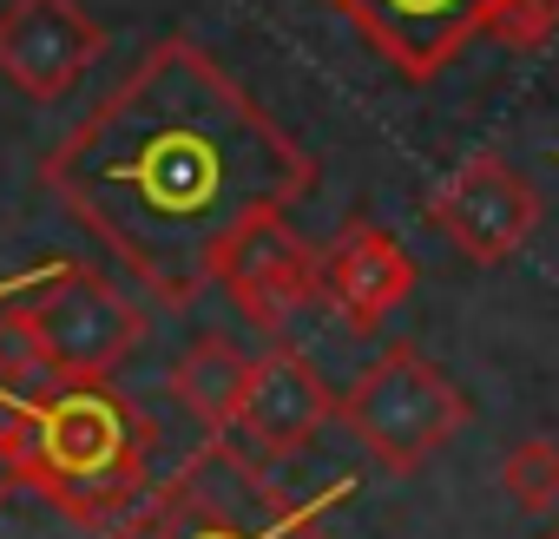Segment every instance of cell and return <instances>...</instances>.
Returning <instances> with one entry per match:
<instances>
[{"instance_id": "2", "label": "cell", "mask_w": 559, "mask_h": 539, "mask_svg": "<svg viewBox=\"0 0 559 539\" xmlns=\"http://www.w3.org/2000/svg\"><path fill=\"white\" fill-rule=\"evenodd\" d=\"M8 421L21 428L27 487L47 506H60L73 526L106 532L152 493L158 428L112 382H73L8 402Z\"/></svg>"}, {"instance_id": "3", "label": "cell", "mask_w": 559, "mask_h": 539, "mask_svg": "<svg viewBox=\"0 0 559 539\" xmlns=\"http://www.w3.org/2000/svg\"><path fill=\"white\" fill-rule=\"evenodd\" d=\"M336 500H349V480L297 493L270 454L237 434H211L119 526H106V539H330L323 513Z\"/></svg>"}, {"instance_id": "6", "label": "cell", "mask_w": 559, "mask_h": 539, "mask_svg": "<svg viewBox=\"0 0 559 539\" xmlns=\"http://www.w3.org/2000/svg\"><path fill=\"white\" fill-rule=\"evenodd\" d=\"M217 284L250 330L276 336L297 310H310L323 297V250L290 224V211H263L230 237Z\"/></svg>"}, {"instance_id": "10", "label": "cell", "mask_w": 559, "mask_h": 539, "mask_svg": "<svg viewBox=\"0 0 559 539\" xmlns=\"http://www.w3.org/2000/svg\"><path fill=\"white\" fill-rule=\"evenodd\" d=\"M330 421H343V395L317 375V362L297 356V349H270V356H257V369H250V388H243V408H237L230 434L250 441V447L270 454V460H290V454H304Z\"/></svg>"}, {"instance_id": "17", "label": "cell", "mask_w": 559, "mask_h": 539, "mask_svg": "<svg viewBox=\"0 0 559 539\" xmlns=\"http://www.w3.org/2000/svg\"><path fill=\"white\" fill-rule=\"evenodd\" d=\"M546 539H559V526H552V532H546Z\"/></svg>"}, {"instance_id": "16", "label": "cell", "mask_w": 559, "mask_h": 539, "mask_svg": "<svg viewBox=\"0 0 559 539\" xmlns=\"http://www.w3.org/2000/svg\"><path fill=\"white\" fill-rule=\"evenodd\" d=\"M27 487V454H21V428L0 421V506H8L14 493Z\"/></svg>"}, {"instance_id": "4", "label": "cell", "mask_w": 559, "mask_h": 539, "mask_svg": "<svg viewBox=\"0 0 559 539\" xmlns=\"http://www.w3.org/2000/svg\"><path fill=\"white\" fill-rule=\"evenodd\" d=\"M467 395L448 382L441 362H428L421 343H395L382 349L356 388L343 395V428L376 454V467L389 474H421L461 428H467Z\"/></svg>"}, {"instance_id": "13", "label": "cell", "mask_w": 559, "mask_h": 539, "mask_svg": "<svg viewBox=\"0 0 559 539\" xmlns=\"http://www.w3.org/2000/svg\"><path fill=\"white\" fill-rule=\"evenodd\" d=\"M47 388H60V382H53V369L34 343L27 310H0V395L27 402V395H47Z\"/></svg>"}, {"instance_id": "11", "label": "cell", "mask_w": 559, "mask_h": 539, "mask_svg": "<svg viewBox=\"0 0 559 539\" xmlns=\"http://www.w3.org/2000/svg\"><path fill=\"white\" fill-rule=\"evenodd\" d=\"M415 277L421 270H415L408 243L395 230H382L376 217H349L323 250V297L356 336H376L415 297Z\"/></svg>"}, {"instance_id": "5", "label": "cell", "mask_w": 559, "mask_h": 539, "mask_svg": "<svg viewBox=\"0 0 559 539\" xmlns=\"http://www.w3.org/2000/svg\"><path fill=\"white\" fill-rule=\"evenodd\" d=\"M21 310L60 388L112 382L119 362H132V349L145 343V310L119 284H106L99 270H80V263H47V277L21 290Z\"/></svg>"}, {"instance_id": "7", "label": "cell", "mask_w": 559, "mask_h": 539, "mask_svg": "<svg viewBox=\"0 0 559 539\" xmlns=\"http://www.w3.org/2000/svg\"><path fill=\"white\" fill-rule=\"evenodd\" d=\"M428 217H435V230H441L467 263L493 270V263L520 256V243L533 237V224H539V191H533L500 152H474V158H461V165L435 184Z\"/></svg>"}, {"instance_id": "1", "label": "cell", "mask_w": 559, "mask_h": 539, "mask_svg": "<svg viewBox=\"0 0 559 539\" xmlns=\"http://www.w3.org/2000/svg\"><path fill=\"white\" fill-rule=\"evenodd\" d=\"M47 197L165 310H191L230 237L317 191V152L198 40L145 47L40 158Z\"/></svg>"}, {"instance_id": "8", "label": "cell", "mask_w": 559, "mask_h": 539, "mask_svg": "<svg viewBox=\"0 0 559 539\" xmlns=\"http://www.w3.org/2000/svg\"><path fill=\"white\" fill-rule=\"evenodd\" d=\"M99 53H106V27L80 0H8L0 8V80L40 106L67 99Z\"/></svg>"}, {"instance_id": "12", "label": "cell", "mask_w": 559, "mask_h": 539, "mask_svg": "<svg viewBox=\"0 0 559 539\" xmlns=\"http://www.w3.org/2000/svg\"><path fill=\"white\" fill-rule=\"evenodd\" d=\"M250 369H257V356L237 349V336L204 330V336L185 343V356L171 362V402H178L204 434H230V421H237V408H243V388H250Z\"/></svg>"}, {"instance_id": "14", "label": "cell", "mask_w": 559, "mask_h": 539, "mask_svg": "<svg viewBox=\"0 0 559 539\" xmlns=\"http://www.w3.org/2000/svg\"><path fill=\"white\" fill-rule=\"evenodd\" d=\"M500 487H507L513 506L552 513V506H559V441H546V434L520 441V447L500 460Z\"/></svg>"}, {"instance_id": "15", "label": "cell", "mask_w": 559, "mask_h": 539, "mask_svg": "<svg viewBox=\"0 0 559 539\" xmlns=\"http://www.w3.org/2000/svg\"><path fill=\"white\" fill-rule=\"evenodd\" d=\"M552 34H559V0H500L487 21V40H500L513 53H539Z\"/></svg>"}, {"instance_id": "9", "label": "cell", "mask_w": 559, "mask_h": 539, "mask_svg": "<svg viewBox=\"0 0 559 539\" xmlns=\"http://www.w3.org/2000/svg\"><path fill=\"white\" fill-rule=\"evenodd\" d=\"M330 14H343L376 60H389L402 80L428 86L448 60H461L467 40L487 34L500 0H323Z\"/></svg>"}]
</instances>
